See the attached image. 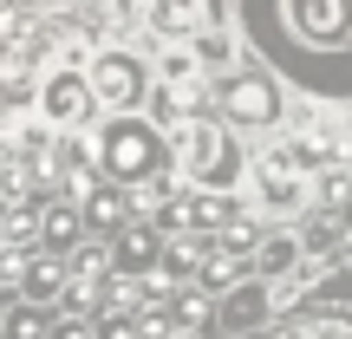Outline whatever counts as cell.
Listing matches in <instances>:
<instances>
[{
  "label": "cell",
  "mask_w": 352,
  "mask_h": 339,
  "mask_svg": "<svg viewBox=\"0 0 352 339\" xmlns=\"http://www.w3.org/2000/svg\"><path fill=\"white\" fill-rule=\"evenodd\" d=\"M98 339H138V320H131V314H111L98 327Z\"/></svg>",
  "instance_id": "44dd1931"
},
{
  "label": "cell",
  "mask_w": 352,
  "mask_h": 339,
  "mask_svg": "<svg viewBox=\"0 0 352 339\" xmlns=\"http://www.w3.org/2000/svg\"><path fill=\"white\" fill-rule=\"evenodd\" d=\"M20 287H26V300H46V294H59V287H65V261H59V254L33 261V267H26V281H20Z\"/></svg>",
  "instance_id": "8fae6325"
},
{
  "label": "cell",
  "mask_w": 352,
  "mask_h": 339,
  "mask_svg": "<svg viewBox=\"0 0 352 339\" xmlns=\"http://www.w3.org/2000/svg\"><path fill=\"white\" fill-rule=\"evenodd\" d=\"M0 333H7V339H46V314H39L33 300H20V307H7Z\"/></svg>",
  "instance_id": "4fadbf2b"
},
{
  "label": "cell",
  "mask_w": 352,
  "mask_h": 339,
  "mask_svg": "<svg viewBox=\"0 0 352 339\" xmlns=\"http://www.w3.org/2000/svg\"><path fill=\"white\" fill-rule=\"evenodd\" d=\"M39 241H46L52 254H65V248L78 241V209H65V202H59V209H46V222H39Z\"/></svg>",
  "instance_id": "30bf717a"
},
{
  "label": "cell",
  "mask_w": 352,
  "mask_h": 339,
  "mask_svg": "<svg viewBox=\"0 0 352 339\" xmlns=\"http://www.w3.org/2000/svg\"><path fill=\"white\" fill-rule=\"evenodd\" d=\"M151 26H157V33H189V26H196V0H157Z\"/></svg>",
  "instance_id": "5bb4252c"
},
{
  "label": "cell",
  "mask_w": 352,
  "mask_h": 339,
  "mask_svg": "<svg viewBox=\"0 0 352 339\" xmlns=\"http://www.w3.org/2000/svg\"><path fill=\"white\" fill-rule=\"evenodd\" d=\"M52 339H91L85 327H52Z\"/></svg>",
  "instance_id": "603a6c76"
},
{
  "label": "cell",
  "mask_w": 352,
  "mask_h": 339,
  "mask_svg": "<svg viewBox=\"0 0 352 339\" xmlns=\"http://www.w3.org/2000/svg\"><path fill=\"white\" fill-rule=\"evenodd\" d=\"M85 85H91V98H98V105H118V111H131V105L144 98V65L131 59V52H104V59L85 72Z\"/></svg>",
  "instance_id": "3957f363"
},
{
  "label": "cell",
  "mask_w": 352,
  "mask_h": 339,
  "mask_svg": "<svg viewBox=\"0 0 352 339\" xmlns=\"http://www.w3.org/2000/svg\"><path fill=\"white\" fill-rule=\"evenodd\" d=\"M85 222H91V228H124V222H131V196H118V189H91Z\"/></svg>",
  "instance_id": "9c48e42d"
},
{
  "label": "cell",
  "mask_w": 352,
  "mask_h": 339,
  "mask_svg": "<svg viewBox=\"0 0 352 339\" xmlns=\"http://www.w3.org/2000/svg\"><path fill=\"white\" fill-rule=\"evenodd\" d=\"M39 111H46V124H78L91 111V85L78 72H52L46 91H39Z\"/></svg>",
  "instance_id": "5b68a950"
},
{
  "label": "cell",
  "mask_w": 352,
  "mask_h": 339,
  "mask_svg": "<svg viewBox=\"0 0 352 339\" xmlns=\"http://www.w3.org/2000/svg\"><path fill=\"white\" fill-rule=\"evenodd\" d=\"M261 189H267V202H280V209H294V202L307 196L294 176H280V170H267V164H261Z\"/></svg>",
  "instance_id": "2e32d148"
},
{
  "label": "cell",
  "mask_w": 352,
  "mask_h": 339,
  "mask_svg": "<svg viewBox=\"0 0 352 339\" xmlns=\"http://www.w3.org/2000/svg\"><path fill=\"white\" fill-rule=\"evenodd\" d=\"M274 339H352V320H340V314H300V320H287Z\"/></svg>",
  "instance_id": "ba28073f"
},
{
  "label": "cell",
  "mask_w": 352,
  "mask_h": 339,
  "mask_svg": "<svg viewBox=\"0 0 352 339\" xmlns=\"http://www.w3.org/2000/svg\"><path fill=\"white\" fill-rule=\"evenodd\" d=\"M176 339H189V333H176Z\"/></svg>",
  "instance_id": "d4e9b609"
},
{
  "label": "cell",
  "mask_w": 352,
  "mask_h": 339,
  "mask_svg": "<svg viewBox=\"0 0 352 339\" xmlns=\"http://www.w3.org/2000/svg\"><path fill=\"white\" fill-rule=\"evenodd\" d=\"M340 215H346V228H352V196H346V209H340Z\"/></svg>",
  "instance_id": "cb8c5ba5"
},
{
  "label": "cell",
  "mask_w": 352,
  "mask_h": 339,
  "mask_svg": "<svg viewBox=\"0 0 352 339\" xmlns=\"http://www.w3.org/2000/svg\"><path fill=\"white\" fill-rule=\"evenodd\" d=\"M228 274H235V248H222V241H215V248L202 254V281H209V287H222Z\"/></svg>",
  "instance_id": "e0dca14e"
},
{
  "label": "cell",
  "mask_w": 352,
  "mask_h": 339,
  "mask_svg": "<svg viewBox=\"0 0 352 339\" xmlns=\"http://www.w3.org/2000/svg\"><path fill=\"white\" fill-rule=\"evenodd\" d=\"M98 164L118 176V183H151L157 170H164V144H157L151 124H138V118H111V124L98 131Z\"/></svg>",
  "instance_id": "7a4b0ae2"
},
{
  "label": "cell",
  "mask_w": 352,
  "mask_h": 339,
  "mask_svg": "<svg viewBox=\"0 0 352 339\" xmlns=\"http://www.w3.org/2000/svg\"><path fill=\"white\" fill-rule=\"evenodd\" d=\"M20 105H26V85H20V78H0V124L20 118Z\"/></svg>",
  "instance_id": "ffe728a7"
},
{
  "label": "cell",
  "mask_w": 352,
  "mask_h": 339,
  "mask_svg": "<svg viewBox=\"0 0 352 339\" xmlns=\"http://www.w3.org/2000/svg\"><path fill=\"white\" fill-rule=\"evenodd\" d=\"M320 164H327V157H320L314 144H280V151L267 157V170H280V176H294V183H300L307 170H320Z\"/></svg>",
  "instance_id": "7c38bea8"
},
{
  "label": "cell",
  "mask_w": 352,
  "mask_h": 339,
  "mask_svg": "<svg viewBox=\"0 0 352 339\" xmlns=\"http://www.w3.org/2000/svg\"><path fill=\"white\" fill-rule=\"evenodd\" d=\"M294 254H300V241L267 235V241H261V274H287V267H294Z\"/></svg>",
  "instance_id": "9a60e30c"
},
{
  "label": "cell",
  "mask_w": 352,
  "mask_h": 339,
  "mask_svg": "<svg viewBox=\"0 0 352 339\" xmlns=\"http://www.w3.org/2000/svg\"><path fill=\"white\" fill-rule=\"evenodd\" d=\"M346 189H352V176H346V170H320V176H314V196H320V202H340Z\"/></svg>",
  "instance_id": "d6986e66"
},
{
  "label": "cell",
  "mask_w": 352,
  "mask_h": 339,
  "mask_svg": "<svg viewBox=\"0 0 352 339\" xmlns=\"http://www.w3.org/2000/svg\"><path fill=\"white\" fill-rule=\"evenodd\" d=\"M222 111L235 118V124H274L280 98H274V85H267V78L241 72V78H228V85H222Z\"/></svg>",
  "instance_id": "277c9868"
},
{
  "label": "cell",
  "mask_w": 352,
  "mask_h": 339,
  "mask_svg": "<svg viewBox=\"0 0 352 339\" xmlns=\"http://www.w3.org/2000/svg\"><path fill=\"white\" fill-rule=\"evenodd\" d=\"M164 78H170V85H189V78H196V59H189L183 46H170L164 52Z\"/></svg>",
  "instance_id": "ac0fdd59"
},
{
  "label": "cell",
  "mask_w": 352,
  "mask_h": 339,
  "mask_svg": "<svg viewBox=\"0 0 352 339\" xmlns=\"http://www.w3.org/2000/svg\"><path fill=\"white\" fill-rule=\"evenodd\" d=\"M164 274H170V281L189 274V248H170V254H164Z\"/></svg>",
  "instance_id": "7402d4cb"
},
{
  "label": "cell",
  "mask_w": 352,
  "mask_h": 339,
  "mask_svg": "<svg viewBox=\"0 0 352 339\" xmlns=\"http://www.w3.org/2000/svg\"><path fill=\"white\" fill-rule=\"evenodd\" d=\"M0 7H7V0H0Z\"/></svg>",
  "instance_id": "484cf974"
},
{
  "label": "cell",
  "mask_w": 352,
  "mask_h": 339,
  "mask_svg": "<svg viewBox=\"0 0 352 339\" xmlns=\"http://www.w3.org/2000/svg\"><path fill=\"white\" fill-rule=\"evenodd\" d=\"M183 176L196 189H235L241 183V144L222 124H183Z\"/></svg>",
  "instance_id": "6da1fadb"
},
{
  "label": "cell",
  "mask_w": 352,
  "mask_h": 339,
  "mask_svg": "<svg viewBox=\"0 0 352 339\" xmlns=\"http://www.w3.org/2000/svg\"><path fill=\"white\" fill-rule=\"evenodd\" d=\"M111 261H118V274H144V267L157 261V235H151V228H124Z\"/></svg>",
  "instance_id": "52a82bcc"
},
{
  "label": "cell",
  "mask_w": 352,
  "mask_h": 339,
  "mask_svg": "<svg viewBox=\"0 0 352 339\" xmlns=\"http://www.w3.org/2000/svg\"><path fill=\"white\" fill-rule=\"evenodd\" d=\"M254 320H267V294H261V287H235V294L222 300V327H228V333H248Z\"/></svg>",
  "instance_id": "8992f818"
}]
</instances>
